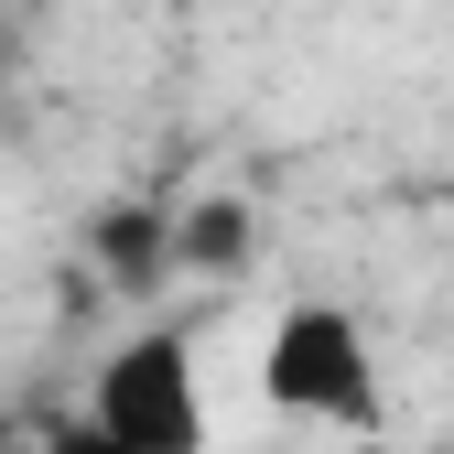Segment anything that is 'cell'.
Returning <instances> with one entry per match:
<instances>
[{"label": "cell", "mask_w": 454, "mask_h": 454, "mask_svg": "<svg viewBox=\"0 0 454 454\" xmlns=\"http://www.w3.org/2000/svg\"><path fill=\"white\" fill-rule=\"evenodd\" d=\"M87 422L120 454H206V379L184 325H130L87 379Z\"/></svg>", "instance_id": "1"}, {"label": "cell", "mask_w": 454, "mask_h": 454, "mask_svg": "<svg viewBox=\"0 0 454 454\" xmlns=\"http://www.w3.org/2000/svg\"><path fill=\"white\" fill-rule=\"evenodd\" d=\"M260 401L281 422H325V433H368L379 422V357L368 325L347 303H293L260 347Z\"/></svg>", "instance_id": "2"}, {"label": "cell", "mask_w": 454, "mask_h": 454, "mask_svg": "<svg viewBox=\"0 0 454 454\" xmlns=\"http://www.w3.org/2000/svg\"><path fill=\"white\" fill-rule=\"evenodd\" d=\"M162 260H174V216H162V206H108L98 216V270L120 281V293H141Z\"/></svg>", "instance_id": "3"}, {"label": "cell", "mask_w": 454, "mask_h": 454, "mask_svg": "<svg viewBox=\"0 0 454 454\" xmlns=\"http://www.w3.org/2000/svg\"><path fill=\"white\" fill-rule=\"evenodd\" d=\"M174 260H195V270H216V260H227V270H239V260H249V206H239V195L184 206V216H174Z\"/></svg>", "instance_id": "4"}, {"label": "cell", "mask_w": 454, "mask_h": 454, "mask_svg": "<svg viewBox=\"0 0 454 454\" xmlns=\"http://www.w3.org/2000/svg\"><path fill=\"white\" fill-rule=\"evenodd\" d=\"M43 454H120V443H108V433H98V422H87V411H76V422H66V433H54V443H43Z\"/></svg>", "instance_id": "5"}, {"label": "cell", "mask_w": 454, "mask_h": 454, "mask_svg": "<svg viewBox=\"0 0 454 454\" xmlns=\"http://www.w3.org/2000/svg\"><path fill=\"white\" fill-rule=\"evenodd\" d=\"M0 54H12V0H0Z\"/></svg>", "instance_id": "6"}, {"label": "cell", "mask_w": 454, "mask_h": 454, "mask_svg": "<svg viewBox=\"0 0 454 454\" xmlns=\"http://www.w3.org/2000/svg\"><path fill=\"white\" fill-rule=\"evenodd\" d=\"M0 454H12V433H0Z\"/></svg>", "instance_id": "7"}]
</instances>
